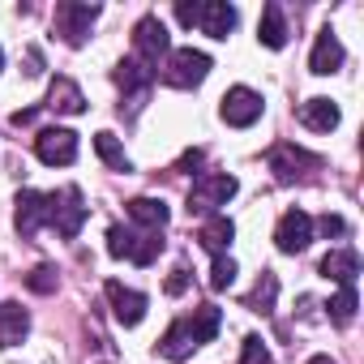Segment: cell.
<instances>
[{
    "label": "cell",
    "instance_id": "obj_1",
    "mask_svg": "<svg viewBox=\"0 0 364 364\" xmlns=\"http://www.w3.org/2000/svg\"><path fill=\"white\" fill-rule=\"evenodd\" d=\"M236 176H219V171H206L193 180L189 189V215H219V206H228L236 198Z\"/></svg>",
    "mask_w": 364,
    "mask_h": 364
},
{
    "label": "cell",
    "instance_id": "obj_2",
    "mask_svg": "<svg viewBox=\"0 0 364 364\" xmlns=\"http://www.w3.org/2000/svg\"><path fill=\"white\" fill-rule=\"evenodd\" d=\"M210 77V56L198 52V48H176L167 56V69H163V82L176 86V90H193Z\"/></svg>",
    "mask_w": 364,
    "mask_h": 364
},
{
    "label": "cell",
    "instance_id": "obj_3",
    "mask_svg": "<svg viewBox=\"0 0 364 364\" xmlns=\"http://www.w3.org/2000/svg\"><path fill=\"white\" fill-rule=\"evenodd\" d=\"M163 56H171V35H167V26L154 14H146L133 26V60H141L146 69H159Z\"/></svg>",
    "mask_w": 364,
    "mask_h": 364
},
{
    "label": "cell",
    "instance_id": "obj_4",
    "mask_svg": "<svg viewBox=\"0 0 364 364\" xmlns=\"http://www.w3.org/2000/svg\"><path fill=\"white\" fill-rule=\"evenodd\" d=\"M48 223L56 228V236L73 240L86 223V206H82V189H60V193H48Z\"/></svg>",
    "mask_w": 364,
    "mask_h": 364
},
{
    "label": "cell",
    "instance_id": "obj_5",
    "mask_svg": "<svg viewBox=\"0 0 364 364\" xmlns=\"http://www.w3.org/2000/svg\"><path fill=\"white\" fill-rule=\"evenodd\" d=\"M262 95L257 90H249V86H232L223 99H219V116L232 124V129H249V124H257L262 120Z\"/></svg>",
    "mask_w": 364,
    "mask_h": 364
},
{
    "label": "cell",
    "instance_id": "obj_6",
    "mask_svg": "<svg viewBox=\"0 0 364 364\" xmlns=\"http://www.w3.org/2000/svg\"><path fill=\"white\" fill-rule=\"evenodd\" d=\"M99 14H103L99 5H73V0H65V5H56V31L65 35L69 48H82Z\"/></svg>",
    "mask_w": 364,
    "mask_h": 364
},
{
    "label": "cell",
    "instance_id": "obj_7",
    "mask_svg": "<svg viewBox=\"0 0 364 364\" xmlns=\"http://www.w3.org/2000/svg\"><path fill=\"white\" fill-rule=\"evenodd\" d=\"M35 154L48 163V167H69L77 159V133L73 129H43L35 137Z\"/></svg>",
    "mask_w": 364,
    "mask_h": 364
},
{
    "label": "cell",
    "instance_id": "obj_8",
    "mask_svg": "<svg viewBox=\"0 0 364 364\" xmlns=\"http://www.w3.org/2000/svg\"><path fill=\"white\" fill-rule=\"evenodd\" d=\"M274 245H279V253H304L313 245V219L304 210H287L274 228Z\"/></svg>",
    "mask_w": 364,
    "mask_h": 364
},
{
    "label": "cell",
    "instance_id": "obj_9",
    "mask_svg": "<svg viewBox=\"0 0 364 364\" xmlns=\"http://www.w3.org/2000/svg\"><path fill=\"white\" fill-rule=\"evenodd\" d=\"M14 223L22 236H35L39 228H48V193H35V189H22L18 193V210H14Z\"/></svg>",
    "mask_w": 364,
    "mask_h": 364
},
{
    "label": "cell",
    "instance_id": "obj_10",
    "mask_svg": "<svg viewBox=\"0 0 364 364\" xmlns=\"http://www.w3.org/2000/svg\"><path fill=\"white\" fill-rule=\"evenodd\" d=\"M107 300H112V313H116V321L120 326H137L141 317H146V296L141 291H133V287H124V283H107Z\"/></svg>",
    "mask_w": 364,
    "mask_h": 364
},
{
    "label": "cell",
    "instance_id": "obj_11",
    "mask_svg": "<svg viewBox=\"0 0 364 364\" xmlns=\"http://www.w3.org/2000/svg\"><path fill=\"white\" fill-rule=\"evenodd\" d=\"M116 86L124 90V99H137V103H141V99L150 95V86H154V69H146L141 60H120V65H116ZM137 103H133V107H137Z\"/></svg>",
    "mask_w": 364,
    "mask_h": 364
},
{
    "label": "cell",
    "instance_id": "obj_12",
    "mask_svg": "<svg viewBox=\"0 0 364 364\" xmlns=\"http://www.w3.org/2000/svg\"><path fill=\"white\" fill-rule=\"evenodd\" d=\"M236 22H240V14H236V5H228V0H206V5H202V18H198V26H202L210 39H228V35L236 31Z\"/></svg>",
    "mask_w": 364,
    "mask_h": 364
},
{
    "label": "cell",
    "instance_id": "obj_13",
    "mask_svg": "<svg viewBox=\"0 0 364 364\" xmlns=\"http://www.w3.org/2000/svg\"><path fill=\"white\" fill-rule=\"evenodd\" d=\"M338 65H343V43H338V35L326 26V31L317 35V43H313V56H309V73H317V77H330Z\"/></svg>",
    "mask_w": 364,
    "mask_h": 364
},
{
    "label": "cell",
    "instance_id": "obj_14",
    "mask_svg": "<svg viewBox=\"0 0 364 364\" xmlns=\"http://www.w3.org/2000/svg\"><path fill=\"white\" fill-rule=\"evenodd\" d=\"M338 120H343V112H338V103L334 99H304L300 103V124L304 129H313V133H330V129H338Z\"/></svg>",
    "mask_w": 364,
    "mask_h": 364
},
{
    "label": "cell",
    "instance_id": "obj_15",
    "mask_svg": "<svg viewBox=\"0 0 364 364\" xmlns=\"http://www.w3.org/2000/svg\"><path fill=\"white\" fill-rule=\"evenodd\" d=\"M355 274H360V257L355 249H330L321 257V279L338 283V287H355Z\"/></svg>",
    "mask_w": 364,
    "mask_h": 364
},
{
    "label": "cell",
    "instance_id": "obj_16",
    "mask_svg": "<svg viewBox=\"0 0 364 364\" xmlns=\"http://www.w3.org/2000/svg\"><path fill=\"white\" fill-rule=\"evenodd\" d=\"M313 163L317 159L304 154V150H296V146H274L270 150V171H274L279 185H291V180L300 176V167H313Z\"/></svg>",
    "mask_w": 364,
    "mask_h": 364
},
{
    "label": "cell",
    "instance_id": "obj_17",
    "mask_svg": "<svg viewBox=\"0 0 364 364\" xmlns=\"http://www.w3.org/2000/svg\"><path fill=\"white\" fill-rule=\"evenodd\" d=\"M31 330V313L22 304H0V347H18Z\"/></svg>",
    "mask_w": 364,
    "mask_h": 364
},
{
    "label": "cell",
    "instance_id": "obj_18",
    "mask_svg": "<svg viewBox=\"0 0 364 364\" xmlns=\"http://www.w3.org/2000/svg\"><path fill=\"white\" fill-rule=\"evenodd\" d=\"M257 39H262V48H270V52H279V48H287V22H283V9L270 5L262 9V22H257Z\"/></svg>",
    "mask_w": 364,
    "mask_h": 364
},
{
    "label": "cell",
    "instance_id": "obj_19",
    "mask_svg": "<svg viewBox=\"0 0 364 364\" xmlns=\"http://www.w3.org/2000/svg\"><path fill=\"white\" fill-rule=\"evenodd\" d=\"M129 219L141 223L146 232H163L167 219H171V210H167L159 198H133V202H129Z\"/></svg>",
    "mask_w": 364,
    "mask_h": 364
},
{
    "label": "cell",
    "instance_id": "obj_20",
    "mask_svg": "<svg viewBox=\"0 0 364 364\" xmlns=\"http://www.w3.org/2000/svg\"><path fill=\"white\" fill-rule=\"evenodd\" d=\"M198 240H202V249H210L215 257H223V253H228V245L236 240V223H232L228 215H210Z\"/></svg>",
    "mask_w": 364,
    "mask_h": 364
},
{
    "label": "cell",
    "instance_id": "obj_21",
    "mask_svg": "<svg viewBox=\"0 0 364 364\" xmlns=\"http://www.w3.org/2000/svg\"><path fill=\"white\" fill-rule=\"evenodd\" d=\"M193 347H198V338H193V330H189V321H185V317L171 321V326H167V334L159 338V351H163L167 360H185Z\"/></svg>",
    "mask_w": 364,
    "mask_h": 364
},
{
    "label": "cell",
    "instance_id": "obj_22",
    "mask_svg": "<svg viewBox=\"0 0 364 364\" xmlns=\"http://www.w3.org/2000/svg\"><path fill=\"white\" fill-rule=\"evenodd\" d=\"M48 107H56V112H65V116H82V112H86V95L77 90V82L56 77V82H52V95H48Z\"/></svg>",
    "mask_w": 364,
    "mask_h": 364
},
{
    "label": "cell",
    "instance_id": "obj_23",
    "mask_svg": "<svg viewBox=\"0 0 364 364\" xmlns=\"http://www.w3.org/2000/svg\"><path fill=\"white\" fill-rule=\"evenodd\" d=\"M185 321H189V330H193L198 343H210V338L219 334V326H223V313H219L215 304H202V309H193V317H185Z\"/></svg>",
    "mask_w": 364,
    "mask_h": 364
},
{
    "label": "cell",
    "instance_id": "obj_24",
    "mask_svg": "<svg viewBox=\"0 0 364 364\" xmlns=\"http://www.w3.org/2000/svg\"><path fill=\"white\" fill-rule=\"evenodd\" d=\"M95 150H99V159H103L107 167L129 171V154H124V146L116 141V133H95Z\"/></svg>",
    "mask_w": 364,
    "mask_h": 364
},
{
    "label": "cell",
    "instance_id": "obj_25",
    "mask_svg": "<svg viewBox=\"0 0 364 364\" xmlns=\"http://www.w3.org/2000/svg\"><path fill=\"white\" fill-rule=\"evenodd\" d=\"M274 296H279V279H274V270H262V279H257V287L249 296V309L253 313H270L274 309Z\"/></svg>",
    "mask_w": 364,
    "mask_h": 364
},
{
    "label": "cell",
    "instance_id": "obj_26",
    "mask_svg": "<svg viewBox=\"0 0 364 364\" xmlns=\"http://www.w3.org/2000/svg\"><path fill=\"white\" fill-rule=\"evenodd\" d=\"M355 309H360V300H355V287H338V296L330 300V321H334V326H351Z\"/></svg>",
    "mask_w": 364,
    "mask_h": 364
},
{
    "label": "cell",
    "instance_id": "obj_27",
    "mask_svg": "<svg viewBox=\"0 0 364 364\" xmlns=\"http://www.w3.org/2000/svg\"><path fill=\"white\" fill-rule=\"evenodd\" d=\"M133 249H137V232L133 228H107V253L112 257L133 262Z\"/></svg>",
    "mask_w": 364,
    "mask_h": 364
},
{
    "label": "cell",
    "instance_id": "obj_28",
    "mask_svg": "<svg viewBox=\"0 0 364 364\" xmlns=\"http://www.w3.org/2000/svg\"><path fill=\"white\" fill-rule=\"evenodd\" d=\"M163 253V236L159 232H137V249H133V266H154V257Z\"/></svg>",
    "mask_w": 364,
    "mask_h": 364
},
{
    "label": "cell",
    "instance_id": "obj_29",
    "mask_svg": "<svg viewBox=\"0 0 364 364\" xmlns=\"http://www.w3.org/2000/svg\"><path fill=\"white\" fill-rule=\"evenodd\" d=\"M26 287H31V291H39V296H52V291H56V266H48V262H43V266H35V270L26 274Z\"/></svg>",
    "mask_w": 364,
    "mask_h": 364
},
{
    "label": "cell",
    "instance_id": "obj_30",
    "mask_svg": "<svg viewBox=\"0 0 364 364\" xmlns=\"http://www.w3.org/2000/svg\"><path fill=\"white\" fill-rule=\"evenodd\" d=\"M232 283H236V262L223 253V257H215V270H210V287H215V291H228Z\"/></svg>",
    "mask_w": 364,
    "mask_h": 364
},
{
    "label": "cell",
    "instance_id": "obj_31",
    "mask_svg": "<svg viewBox=\"0 0 364 364\" xmlns=\"http://www.w3.org/2000/svg\"><path fill=\"white\" fill-rule=\"evenodd\" d=\"M240 364H270V351H266V343H262L257 334L245 338V347H240Z\"/></svg>",
    "mask_w": 364,
    "mask_h": 364
},
{
    "label": "cell",
    "instance_id": "obj_32",
    "mask_svg": "<svg viewBox=\"0 0 364 364\" xmlns=\"http://www.w3.org/2000/svg\"><path fill=\"white\" fill-rule=\"evenodd\" d=\"M176 18H180V26H198L202 5H198V0H176Z\"/></svg>",
    "mask_w": 364,
    "mask_h": 364
},
{
    "label": "cell",
    "instance_id": "obj_33",
    "mask_svg": "<svg viewBox=\"0 0 364 364\" xmlns=\"http://www.w3.org/2000/svg\"><path fill=\"white\" fill-rule=\"evenodd\" d=\"M185 287H189V270L176 266V270L167 274V296H185Z\"/></svg>",
    "mask_w": 364,
    "mask_h": 364
},
{
    "label": "cell",
    "instance_id": "obj_34",
    "mask_svg": "<svg viewBox=\"0 0 364 364\" xmlns=\"http://www.w3.org/2000/svg\"><path fill=\"white\" fill-rule=\"evenodd\" d=\"M317 228H321V232H326V236H343V232H347V223H343V219H338V215H326V219H321V223H317Z\"/></svg>",
    "mask_w": 364,
    "mask_h": 364
},
{
    "label": "cell",
    "instance_id": "obj_35",
    "mask_svg": "<svg viewBox=\"0 0 364 364\" xmlns=\"http://www.w3.org/2000/svg\"><path fill=\"white\" fill-rule=\"evenodd\" d=\"M35 116H39V107H26V112H14V124L22 129V124H35Z\"/></svg>",
    "mask_w": 364,
    "mask_h": 364
},
{
    "label": "cell",
    "instance_id": "obj_36",
    "mask_svg": "<svg viewBox=\"0 0 364 364\" xmlns=\"http://www.w3.org/2000/svg\"><path fill=\"white\" fill-rule=\"evenodd\" d=\"M202 163V150H185V154H180V167H198Z\"/></svg>",
    "mask_w": 364,
    "mask_h": 364
},
{
    "label": "cell",
    "instance_id": "obj_37",
    "mask_svg": "<svg viewBox=\"0 0 364 364\" xmlns=\"http://www.w3.org/2000/svg\"><path fill=\"white\" fill-rule=\"evenodd\" d=\"M309 364H334V360H330V355H313Z\"/></svg>",
    "mask_w": 364,
    "mask_h": 364
},
{
    "label": "cell",
    "instance_id": "obj_38",
    "mask_svg": "<svg viewBox=\"0 0 364 364\" xmlns=\"http://www.w3.org/2000/svg\"><path fill=\"white\" fill-rule=\"evenodd\" d=\"M0 69H5V52H0Z\"/></svg>",
    "mask_w": 364,
    "mask_h": 364
}]
</instances>
